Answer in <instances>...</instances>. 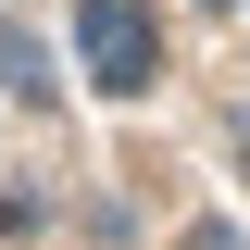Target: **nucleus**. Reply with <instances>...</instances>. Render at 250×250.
Instances as JSON below:
<instances>
[{
	"label": "nucleus",
	"mask_w": 250,
	"mask_h": 250,
	"mask_svg": "<svg viewBox=\"0 0 250 250\" xmlns=\"http://www.w3.org/2000/svg\"><path fill=\"white\" fill-rule=\"evenodd\" d=\"M75 50H88L100 88H150V13L138 0H88L75 13Z\"/></svg>",
	"instance_id": "1"
},
{
	"label": "nucleus",
	"mask_w": 250,
	"mask_h": 250,
	"mask_svg": "<svg viewBox=\"0 0 250 250\" xmlns=\"http://www.w3.org/2000/svg\"><path fill=\"white\" fill-rule=\"evenodd\" d=\"M188 250H250V238H225V225H200V238H188Z\"/></svg>",
	"instance_id": "3"
},
{
	"label": "nucleus",
	"mask_w": 250,
	"mask_h": 250,
	"mask_svg": "<svg viewBox=\"0 0 250 250\" xmlns=\"http://www.w3.org/2000/svg\"><path fill=\"white\" fill-rule=\"evenodd\" d=\"M0 88H25V100L50 88V75H38V38H25V25H0Z\"/></svg>",
	"instance_id": "2"
}]
</instances>
